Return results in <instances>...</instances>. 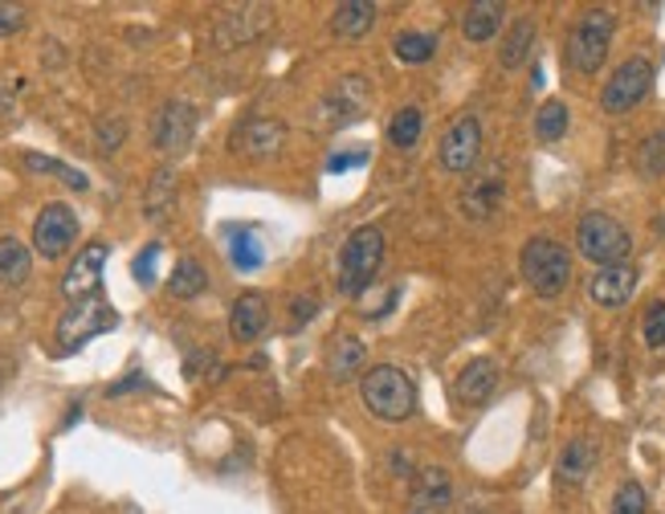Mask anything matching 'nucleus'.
<instances>
[{"label":"nucleus","mask_w":665,"mask_h":514,"mask_svg":"<svg viewBox=\"0 0 665 514\" xmlns=\"http://www.w3.org/2000/svg\"><path fill=\"white\" fill-rule=\"evenodd\" d=\"M359 396L371 417L380 421H408L417 413V384L396 368V363H376L359 380Z\"/></svg>","instance_id":"1"},{"label":"nucleus","mask_w":665,"mask_h":514,"mask_svg":"<svg viewBox=\"0 0 665 514\" xmlns=\"http://www.w3.org/2000/svg\"><path fill=\"white\" fill-rule=\"evenodd\" d=\"M519 270H523L526 286L539 298H559L572 282V253L563 250L551 237H531L523 246V258H519Z\"/></svg>","instance_id":"2"},{"label":"nucleus","mask_w":665,"mask_h":514,"mask_svg":"<svg viewBox=\"0 0 665 514\" xmlns=\"http://www.w3.org/2000/svg\"><path fill=\"white\" fill-rule=\"evenodd\" d=\"M384 262V234L376 225H359L356 234L347 237L340 262V290L347 298H359L368 290Z\"/></svg>","instance_id":"3"},{"label":"nucleus","mask_w":665,"mask_h":514,"mask_svg":"<svg viewBox=\"0 0 665 514\" xmlns=\"http://www.w3.org/2000/svg\"><path fill=\"white\" fill-rule=\"evenodd\" d=\"M613 33H617V16L608 9H589V13L575 21L572 37H568V65L575 74H596L608 58L613 46Z\"/></svg>","instance_id":"4"},{"label":"nucleus","mask_w":665,"mask_h":514,"mask_svg":"<svg viewBox=\"0 0 665 514\" xmlns=\"http://www.w3.org/2000/svg\"><path fill=\"white\" fill-rule=\"evenodd\" d=\"M115 327H119V314L110 311L107 298H78V302H70V311L58 319V356H70L82 343L98 339V335H107Z\"/></svg>","instance_id":"5"},{"label":"nucleus","mask_w":665,"mask_h":514,"mask_svg":"<svg viewBox=\"0 0 665 514\" xmlns=\"http://www.w3.org/2000/svg\"><path fill=\"white\" fill-rule=\"evenodd\" d=\"M575 246H580V253H584L589 262H596L604 270V265H620L629 258L633 237H629V229H625L617 217L589 213V217L575 225Z\"/></svg>","instance_id":"6"},{"label":"nucleus","mask_w":665,"mask_h":514,"mask_svg":"<svg viewBox=\"0 0 665 514\" xmlns=\"http://www.w3.org/2000/svg\"><path fill=\"white\" fill-rule=\"evenodd\" d=\"M650 91H653V62L629 58V62H620L617 70H613V79L604 82L601 107L608 110V115H625V110H633Z\"/></svg>","instance_id":"7"},{"label":"nucleus","mask_w":665,"mask_h":514,"mask_svg":"<svg viewBox=\"0 0 665 514\" xmlns=\"http://www.w3.org/2000/svg\"><path fill=\"white\" fill-rule=\"evenodd\" d=\"M78 241V213L70 204L54 201L46 204L37 220H33V250L41 253L46 262H58L62 253H70V246Z\"/></svg>","instance_id":"8"},{"label":"nucleus","mask_w":665,"mask_h":514,"mask_svg":"<svg viewBox=\"0 0 665 514\" xmlns=\"http://www.w3.org/2000/svg\"><path fill=\"white\" fill-rule=\"evenodd\" d=\"M197 140V107L185 103V98H168L159 115H155V127H152V143L164 152V156H180L188 152Z\"/></svg>","instance_id":"9"},{"label":"nucleus","mask_w":665,"mask_h":514,"mask_svg":"<svg viewBox=\"0 0 665 514\" xmlns=\"http://www.w3.org/2000/svg\"><path fill=\"white\" fill-rule=\"evenodd\" d=\"M478 156H482V123L474 115H462V119L441 135L437 159H441L446 171H458V176H462V171H470L478 164Z\"/></svg>","instance_id":"10"},{"label":"nucleus","mask_w":665,"mask_h":514,"mask_svg":"<svg viewBox=\"0 0 665 514\" xmlns=\"http://www.w3.org/2000/svg\"><path fill=\"white\" fill-rule=\"evenodd\" d=\"M282 140H286V127H282L278 119H262V115H253V119L233 127L229 147L237 152V156L265 159V156H274V152H278Z\"/></svg>","instance_id":"11"},{"label":"nucleus","mask_w":665,"mask_h":514,"mask_svg":"<svg viewBox=\"0 0 665 514\" xmlns=\"http://www.w3.org/2000/svg\"><path fill=\"white\" fill-rule=\"evenodd\" d=\"M103 265H107V246H103V241H91L86 250H78V258L70 262V270H66V278H62V295L70 298V302L98 295Z\"/></svg>","instance_id":"12"},{"label":"nucleus","mask_w":665,"mask_h":514,"mask_svg":"<svg viewBox=\"0 0 665 514\" xmlns=\"http://www.w3.org/2000/svg\"><path fill=\"white\" fill-rule=\"evenodd\" d=\"M270 21H274V9H270V4H241V9H229V13H221V21H217V41L225 49L246 46V41H253L262 29H270Z\"/></svg>","instance_id":"13"},{"label":"nucleus","mask_w":665,"mask_h":514,"mask_svg":"<svg viewBox=\"0 0 665 514\" xmlns=\"http://www.w3.org/2000/svg\"><path fill=\"white\" fill-rule=\"evenodd\" d=\"M502 192H507V180H502V168H486L478 171L470 184L462 188V213L470 220H490L502 204Z\"/></svg>","instance_id":"14"},{"label":"nucleus","mask_w":665,"mask_h":514,"mask_svg":"<svg viewBox=\"0 0 665 514\" xmlns=\"http://www.w3.org/2000/svg\"><path fill=\"white\" fill-rule=\"evenodd\" d=\"M637 290V270L629 262L620 265H604V270H596V278L589 282V295L596 307H604V311H617V307H625L629 298H633Z\"/></svg>","instance_id":"15"},{"label":"nucleus","mask_w":665,"mask_h":514,"mask_svg":"<svg viewBox=\"0 0 665 514\" xmlns=\"http://www.w3.org/2000/svg\"><path fill=\"white\" fill-rule=\"evenodd\" d=\"M270 327V298L258 295V290H246L237 295L229 311V335L237 343H258Z\"/></svg>","instance_id":"16"},{"label":"nucleus","mask_w":665,"mask_h":514,"mask_svg":"<svg viewBox=\"0 0 665 514\" xmlns=\"http://www.w3.org/2000/svg\"><path fill=\"white\" fill-rule=\"evenodd\" d=\"M449 499H453V482H449V469L429 466L413 486V502H408V514H446Z\"/></svg>","instance_id":"17"},{"label":"nucleus","mask_w":665,"mask_h":514,"mask_svg":"<svg viewBox=\"0 0 665 514\" xmlns=\"http://www.w3.org/2000/svg\"><path fill=\"white\" fill-rule=\"evenodd\" d=\"M498 389V363L495 359H470L462 368V375H458V384H453V392H458V401L470 408H478L482 401H490V392Z\"/></svg>","instance_id":"18"},{"label":"nucleus","mask_w":665,"mask_h":514,"mask_svg":"<svg viewBox=\"0 0 665 514\" xmlns=\"http://www.w3.org/2000/svg\"><path fill=\"white\" fill-rule=\"evenodd\" d=\"M596 469V445H592L589 437H575L563 445L556 462V478L559 486H584L589 482V474Z\"/></svg>","instance_id":"19"},{"label":"nucleus","mask_w":665,"mask_h":514,"mask_svg":"<svg viewBox=\"0 0 665 514\" xmlns=\"http://www.w3.org/2000/svg\"><path fill=\"white\" fill-rule=\"evenodd\" d=\"M502 16H507V9H502L498 0H478V4H470L462 16L465 41H490V37L502 29Z\"/></svg>","instance_id":"20"},{"label":"nucleus","mask_w":665,"mask_h":514,"mask_svg":"<svg viewBox=\"0 0 665 514\" xmlns=\"http://www.w3.org/2000/svg\"><path fill=\"white\" fill-rule=\"evenodd\" d=\"M371 25H376V4H371V0H347V4H340L335 16H331V33H335V37H347V41L364 37Z\"/></svg>","instance_id":"21"},{"label":"nucleus","mask_w":665,"mask_h":514,"mask_svg":"<svg viewBox=\"0 0 665 514\" xmlns=\"http://www.w3.org/2000/svg\"><path fill=\"white\" fill-rule=\"evenodd\" d=\"M33 270V253L16 237H0V286H21Z\"/></svg>","instance_id":"22"},{"label":"nucleus","mask_w":665,"mask_h":514,"mask_svg":"<svg viewBox=\"0 0 665 514\" xmlns=\"http://www.w3.org/2000/svg\"><path fill=\"white\" fill-rule=\"evenodd\" d=\"M171 204H176V171L159 168L152 176L147 192H143V213H147L152 220H164L171 213Z\"/></svg>","instance_id":"23"},{"label":"nucleus","mask_w":665,"mask_h":514,"mask_svg":"<svg viewBox=\"0 0 665 514\" xmlns=\"http://www.w3.org/2000/svg\"><path fill=\"white\" fill-rule=\"evenodd\" d=\"M531 46H535V21H514L511 33H507V41H502V49H498V62H502V70H519V65L531 58Z\"/></svg>","instance_id":"24"},{"label":"nucleus","mask_w":665,"mask_h":514,"mask_svg":"<svg viewBox=\"0 0 665 514\" xmlns=\"http://www.w3.org/2000/svg\"><path fill=\"white\" fill-rule=\"evenodd\" d=\"M359 363H364V343L356 335H340V339L331 343V351H326V375L331 380H347Z\"/></svg>","instance_id":"25"},{"label":"nucleus","mask_w":665,"mask_h":514,"mask_svg":"<svg viewBox=\"0 0 665 514\" xmlns=\"http://www.w3.org/2000/svg\"><path fill=\"white\" fill-rule=\"evenodd\" d=\"M437 33H420V29H404L396 33V41H392V49H396V58L408 65H420V62H429L437 53Z\"/></svg>","instance_id":"26"},{"label":"nucleus","mask_w":665,"mask_h":514,"mask_svg":"<svg viewBox=\"0 0 665 514\" xmlns=\"http://www.w3.org/2000/svg\"><path fill=\"white\" fill-rule=\"evenodd\" d=\"M204 286H209L204 265L197 262V258H180V262H176V270H171V278H168L171 298H197Z\"/></svg>","instance_id":"27"},{"label":"nucleus","mask_w":665,"mask_h":514,"mask_svg":"<svg viewBox=\"0 0 665 514\" xmlns=\"http://www.w3.org/2000/svg\"><path fill=\"white\" fill-rule=\"evenodd\" d=\"M420 131H425V115L417 107H404L392 115V123H388V140L392 147H401V152H413L420 140Z\"/></svg>","instance_id":"28"},{"label":"nucleus","mask_w":665,"mask_h":514,"mask_svg":"<svg viewBox=\"0 0 665 514\" xmlns=\"http://www.w3.org/2000/svg\"><path fill=\"white\" fill-rule=\"evenodd\" d=\"M229 262H233V270H241V274H253V270H262V262H265L262 241L249 234V229L233 234V241H229Z\"/></svg>","instance_id":"29"},{"label":"nucleus","mask_w":665,"mask_h":514,"mask_svg":"<svg viewBox=\"0 0 665 514\" xmlns=\"http://www.w3.org/2000/svg\"><path fill=\"white\" fill-rule=\"evenodd\" d=\"M563 131H568V107H563L559 98H547L539 107V115H535V135H539L543 143H556L563 140Z\"/></svg>","instance_id":"30"},{"label":"nucleus","mask_w":665,"mask_h":514,"mask_svg":"<svg viewBox=\"0 0 665 514\" xmlns=\"http://www.w3.org/2000/svg\"><path fill=\"white\" fill-rule=\"evenodd\" d=\"M25 168L29 171H46V176H58L66 188H78V192H86L91 188V180H86V171L70 168V164H62V159H49V156H25Z\"/></svg>","instance_id":"31"},{"label":"nucleus","mask_w":665,"mask_h":514,"mask_svg":"<svg viewBox=\"0 0 665 514\" xmlns=\"http://www.w3.org/2000/svg\"><path fill=\"white\" fill-rule=\"evenodd\" d=\"M637 171L650 176V180L665 176V131H653V135L641 140V147H637Z\"/></svg>","instance_id":"32"},{"label":"nucleus","mask_w":665,"mask_h":514,"mask_svg":"<svg viewBox=\"0 0 665 514\" xmlns=\"http://www.w3.org/2000/svg\"><path fill=\"white\" fill-rule=\"evenodd\" d=\"M613 514H650V494L641 482H620L613 494Z\"/></svg>","instance_id":"33"},{"label":"nucleus","mask_w":665,"mask_h":514,"mask_svg":"<svg viewBox=\"0 0 665 514\" xmlns=\"http://www.w3.org/2000/svg\"><path fill=\"white\" fill-rule=\"evenodd\" d=\"M641 331H645V343H650L653 351H662V347H665V298L650 302V311H645V323H641Z\"/></svg>","instance_id":"34"},{"label":"nucleus","mask_w":665,"mask_h":514,"mask_svg":"<svg viewBox=\"0 0 665 514\" xmlns=\"http://www.w3.org/2000/svg\"><path fill=\"white\" fill-rule=\"evenodd\" d=\"M94 140H98V152H119L123 140H127V123L123 119H98Z\"/></svg>","instance_id":"35"},{"label":"nucleus","mask_w":665,"mask_h":514,"mask_svg":"<svg viewBox=\"0 0 665 514\" xmlns=\"http://www.w3.org/2000/svg\"><path fill=\"white\" fill-rule=\"evenodd\" d=\"M155 262H159V246L152 241V246H143V253L131 262V274H135V282H140V286H152V282H155Z\"/></svg>","instance_id":"36"},{"label":"nucleus","mask_w":665,"mask_h":514,"mask_svg":"<svg viewBox=\"0 0 665 514\" xmlns=\"http://www.w3.org/2000/svg\"><path fill=\"white\" fill-rule=\"evenodd\" d=\"M25 29V9L21 4H0V37H13Z\"/></svg>","instance_id":"37"},{"label":"nucleus","mask_w":665,"mask_h":514,"mask_svg":"<svg viewBox=\"0 0 665 514\" xmlns=\"http://www.w3.org/2000/svg\"><path fill=\"white\" fill-rule=\"evenodd\" d=\"M314 311H319V298H310V295L295 298V314H290V327H302V323H307V319H310Z\"/></svg>","instance_id":"38"},{"label":"nucleus","mask_w":665,"mask_h":514,"mask_svg":"<svg viewBox=\"0 0 665 514\" xmlns=\"http://www.w3.org/2000/svg\"><path fill=\"white\" fill-rule=\"evenodd\" d=\"M364 164H368V152H347V156H331V159H326V168H331V171L364 168Z\"/></svg>","instance_id":"39"},{"label":"nucleus","mask_w":665,"mask_h":514,"mask_svg":"<svg viewBox=\"0 0 665 514\" xmlns=\"http://www.w3.org/2000/svg\"><path fill=\"white\" fill-rule=\"evenodd\" d=\"M140 384H143V375L135 372V375H131V380H123V384H110V389H107V396H123V392L140 389Z\"/></svg>","instance_id":"40"},{"label":"nucleus","mask_w":665,"mask_h":514,"mask_svg":"<svg viewBox=\"0 0 665 514\" xmlns=\"http://www.w3.org/2000/svg\"><path fill=\"white\" fill-rule=\"evenodd\" d=\"M0 372H13V359L9 356H0ZM0 380H4V375H0Z\"/></svg>","instance_id":"41"}]
</instances>
